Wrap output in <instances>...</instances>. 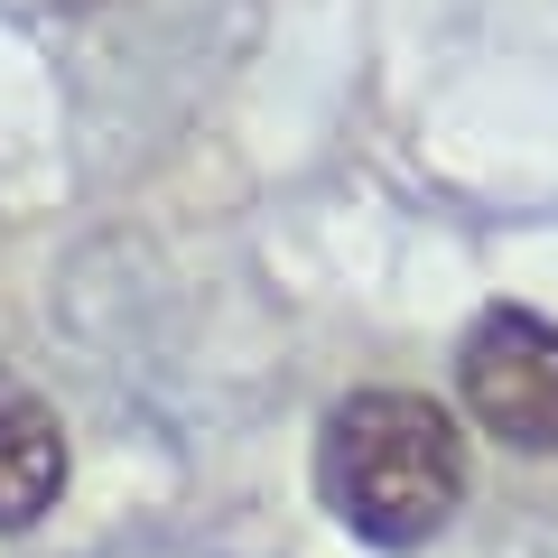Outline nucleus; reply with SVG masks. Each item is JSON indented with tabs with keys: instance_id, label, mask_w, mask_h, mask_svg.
<instances>
[{
	"instance_id": "1",
	"label": "nucleus",
	"mask_w": 558,
	"mask_h": 558,
	"mask_svg": "<svg viewBox=\"0 0 558 558\" xmlns=\"http://www.w3.org/2000/svg\"><path fill=\"white\" fill-rule=\"evenodd\" d=\"M317 494L363 549H428L465 502V438L428 391H344L317 428Z\"/></svg>"
},
{
	"instance_id": "2",
	"label": "nucleus",
	"mask_w": 558,
	"mask_h": 558,
	"mask_svg": "<svg viewBox=\"0 0 558 558\" xmlns=\"http://www.w3.org/2000/svg\"><path fill=\"white\" fill-rule=\"evenodd\" d=\"M457 391L512 457H558V326L539 307H484L457 344Z\"/></svg>"
},
{
	"instance_id": "3",
	"label": "nucleus",
	"mask_w": 558,
	"mask_h": 558,
	"mask_svg": "<svg viewBox=\"0 0 558 558\" xmlns=\"http://www.w3.org/2000/svg\"><path fill=\"white\" fill-rule=\"evenodd\" d=\"M65 418L47 410L28 381H0V531H38L65 502Z\"/></svg>"
}]
</instances>
